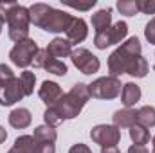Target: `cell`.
Wrapping results in <instances>:
<instances>
[{
	"mask_svg": "<svg viewBox=\"0 0 155 153\" xmlns=\"http://www.w3.org/2000/svg\"><path fill=\"white\" fill-rule=\"evenodd\" d=\"M71 58H72V63L76 65L83 74H94L101 67L99 60L92 52H88L87 49H76V50H72Z\"/></svg>",
	"mask_w": 155,
	"mask_h": 153,
	"instance_id": "obj_10",
	"label": "cell"
},
{
	"mask_svg": "<svg viewBox=\"0 0 155 153\" xmlns=\"http://www.w3.org/2000/svg\"><path fill=\"white\" fill-rule=\"evenodd\" d=\"M69 7H74V9H79V11H88V9H92L94 7V4H96V0H88V2H85V4H81V2H65Z\"/></svg>",
	"mask_w": 155,
	"mask_h": 153,
	"instance_id": "obj_28",
	"label": "cell"
},
{
	"mask_svg": "<svg viewBox=\"0 0 155 153\" xmlns=\"http://www.w3.org/2000/svg\"><path fill=\"white\" fill-rule=\"evenodd\" d=\"M110 22H112V11L110 9H101L97 11L94 16H92V27L96 29V34L107 31L110 27Z\"/></svg>",
	"mask_w": 155,
	"mask_h": 153,
	"instance_id": "obj_16",
	"label": "cell"
},
{
	"mask_svg": "<svg viewBox=\"0 0 155 153\" xmlns=\"http://www.w3.org/2000/svg\"><path fill=\"white\" fill-rule=\"evenodd\" d=\"M139 58H141V41L134 36V38L126 40L117 50L110 54V60H108L110 74L114 77L121 76L124 72L128 74Z\"/></svg>",
	"mask_w": 155,
	"mask_h": 153,
	"instance_id": "obj_3",
	"label": "cell"
},
{
	"mask_svg": "<svg viewBox=\"0 0 155 153\" xmlns=\"http://www.w3.org/2000/svg\"><path fill=\"white\" fill-rule=\"evenodd\" d=\"M5 139H7V133H5V130H4V128L0 126V144H2V142H4Z\"/></svg>",
	"mask_w": 155,
	"mask_h": 153,
	"instance_id": "obj_35",
	"label": "cell"
},
{
	"mask_svg": "<svg viewBox=\"0 0 155 153\" xmlns=\"http://www.w3.org/2000/svg\"><path fill=\"white\" fill-rule=\"evenodd\" d=\"M7 24H9V38L15 40L16 43L18 41H24L29 36V24H31V16H29V9L16 4L15 9L11 11L9 18H7Z\"/></svg>",
	"mask_w": 155,
	"mask_h": 153,
	"instance_id": "obj_4",
	"label": "cell"
},
{
	"mask_svg": "<svg viewBox=\"0 0 155 153\" xmlns=\"http://www.w3.org/2000/svg\"><path fill=\"white\" fill-rule=\"evenodd\" d=\"M121 99H123V105L130 108L132 105H135L141 99V88L135 83H126L121 90Z\"/></svg>",
	"mask_w": 155,
	"mask_h": 153,
	"instance_id": "obj_15",
	"label": "cell"
},
{
	"mask_svg": "<svg viewBox=\"0 0 155 153\" xmlns=\"http://www.w3.org/2000/svg\"><path fill=\"white\" fill-rule=\"evenodd\" d=\"M128 153H150V151H148L144 146H137V144H135V146H130Z\"/></svg>",
	"mask_w": 155,
	"mask_h": 153,
	"instance_id": "obj_33",
	"label": "cell"
},
{
	"mask_svg": "<svg viewBox=\"0 0 155 153\" xmlns=\"http://www.w3.org/2000/svg\"><path fill=\"white\" fill-rule=\"evenodd\" d=\"M15 5H16V2H0V22L2 24L7 22V18H9L11 11L15 9Z\"/></svg>",
	"mask_w": 155,
	"mask_h": 153,
	"instance_id": "obj_26",
	"label": "cell"
},
{
	"mask_svg": "<svg viewBox=\"0 0 155 153\" xmlns=\"http://www.w3.org/2000/svg\"><path fill=\"white\" fill-rule=\"evenodd\" d=\"M90 97V92H88V85H83V83H76L72 86V90L65 96H61V99L49 106L43 114V119L47 122V126H58L61 124L65 119H72L76 117L81 108L85 106V103L88 101Z\"/></svg>",
	"mask_w": 155,
	"mask_h": 153,
	"instance_id": "obj_1",
	"label": "cell"
},
{
	"mask_svg": "<svg viewBox=\"0 0 155 153\" xmlns=\"http://www.w3.org/2000/svg\"><path fill=\"white\" fill-rule=\"evenodd\" d=\"M36 52H38V45L35 43V40L27 38V40H24V41H18V43L11 49L9 58H11V61H13L16 67L25 69V67H29V65L33 63Z\"/></svg>",
	"mask_w": 155,
	"mask_h": 153,
	"instance_id": "obj_5",
	"label": "cell"
},
{
	"mask_svg": "<svg viewBox=\"0 0 155 153\" xmlns=\"http://www.w3.org/2000/svg\"><path fill=\"white\" fill-rule=\"evenodd\" d=\"M54 144L52 142H36V153H54Z\"/></svg>",
	"mask_w": 155,
	"mask_h": 153,
	"instance_id": "obj_30",
	"label": "cell"
},
{
	"mask_svg": "<svg viewBox=\"0 0 155 153\" xmlns=\"http://www.w3.org/2000/svg\"><path fill=\"white\" fill-rule=\"evenodd\" d=\"M61 88H60V85H56V83H52V81H43V85H41V88H40V99L47 105V106H52V105H56L60 99H61Z\"/></svg>",
	"mask_w": 155,
	"mask_h": 153,
	"instance_id": "obj_11",
	"label": "cell"
},
{
	"mask_svg": "<svg viewBox=\"0 0 155 153\" xmlns=\"http://www.w3.org/2000/svg\"><path fill=\"white\" fill-rule=\"evenodd\" d=\"M144 36H146V40H148L150 43H155V18H152V20L148 22V25H146V29H144Z\"/></svg>",
	"mask_w": 155,
	"mask_h": 153,
	"instance_id": "obj_29",
	"label": "cell"
},
{
	"mask_svg": "<svg viewBox=\"0 0 155 153\" xmlns=\"http://www.w3.org/2000/svg\"><path fill=\"white\" fill-rule=\"evenodd\" d=\"M69 153H92V151H90L88 146H85V144H74V146L69 150Z\"/></svg>",
	"mask_w": 155,
	"mask_h": 153,
	"instance_id": "obj_32",
	"label": "cell"
},
{
	"mask_svg": "<svg viewBox=\"0 0 155 153\" xmlns=\"http://www.w3.org/2000/svg\"><path fill=\"white\" fill-rule=\"evenodd\" d=\"M90 137L96 144L103 146V148H112L121 141V132L117 126H107V124H99L96 128H92Z\"/></svg>",
	"mask_w": 155,
	"mask_h": 153,
	"instance_id": "obj_8",
	"label": "cell"
},
{
	"mask_svg": "<svg viewBox=\"0 0 155 153\" xmlns=\"http://www.w3.org/2000/svg\"><path fill=\"white\" fill-rule=\"evenodd\" d=\"M47 52L51 58H65V56H71L72 54V43L69 40H63V38H54L49 47H47Z\"/></svg>",
	"mask_w": 155,
	"mask_h": 153,
	"instance_id": "obj_12",
	"label": "cell"
},
{
	"mask_svg": "<svg viewBox=\"0 0 155 153\" xmlns=\"http://www.w3.org/2000/svg\"><path fill=\"white\" fill-rule=\"evenodd\" d=\"M20 81H22V86H24L25 96H31V94L35 92V81H36L35 72H31V70H24L22 76H20Z\"/></svg>",
	"mask_w": 155,
	"mask_h": 153,
	"instance_id": "obj_23",
	"label": "cell"
},
{
	"mask_svg": "<svg viewBox=\"0 0 155 153\" xmlns=\"http://www.w3.org/2000/svg\"><path fill=\"white\" fill-rule=\"evenodd\" d=\"M31 119L33 117H31V112L27 108H16V110H13L9 114V124L13 128L22 130V128H27L31 124Z\"/></svg>",
	"mask_w": 155,
	"mask_h": 153,
	"instance_id": "obj_14",
	"label": "cell"
},
{
	"mask_svg": "<svg viewBox=\"0 0 155 153\" xmlns=\"http://www.w3.org/2000/svg\"><path fill=\"white\" fill-rule=\"evenodd\" d=\"M87 24L83 18H72L71 27L67 29V38L71 43H81L83 40L87 38Z\"/></svg>",
	"mask_w": 155,
	"mask_h": 153,
	"instance_id": "obj_13",
	"label": "cell"
},
{
	"mask_svg": "<svg viewBox=\"0 0 155 153\" xmlns=\"http://www.w3.org/2000/svg\"><path fill=\"white\" fill-rule=\"evenodd\" d=\"M117 9L121 11V15H126V16H134V15L139 13L137 0H119L117 2Z\"/></svg>",
	"mask_w": 155,
	"mask_h": 153,
	"instance_id": "obj_24",
	"label": "cell"
},
{
	"mask_svg": "<svg viewBox=\"0 0 155 153\" xmlns=\"http://www.w3.org/2000/svg\"><path fill=\"white\" fill-rule=\"evenodd\" d=\"M101 153H121V151L117 150L116 146H112V148H103V150H101Z\"/></svg>",
	"mask_w": 155,
	"mask_h": 153,
	"instance_id": "obj_34",
	"label": "cell"
},
{
	"mask_svg": "<svg viewBox=\"0 0 155 153\" xmlns=\"http://www.w3.org/2000/svg\"><path fill=\"white\" fill-rule=\"evenodd\" d=\"M24 96H25V92H24L20 77L18 79L13 77V79H7V81L0 83V105L2 106H9V105L20 101Z\"/></svg>",
	"mask_w": 155,
	"mask_h": 153,
	"instance_id": "obj_9",
	"label": "cell"
},
{
	"mask_svg": "<svg viewBox=\"0 0 155 153\" xmlns=\"http://www.w3.org/2000/svg\"><path fill=\"white\" fill-rule=\"evenodd\" d=\"M43 69L49 70L51 74H56V76H65V74H67V65H65L63 61L56 60V58H49Z\"/></svg>",
	"mask_w": 155,
	"mask_h": 153,
	"instance_id": "obj_22",
	"label": "cell"
},
{
	"mask_svg": "<svg viewBox=\"0 0 155 153\" xmlns=\"http://www.w3.org/2000/svg\"><path fill=\"white\" fill-rule=\"evenodd\" d=\"M130 137H132V141L137 144V146H144L148 141H150V132L144 128V126H141V124H132L130 126Z\"/></svg>",
	"mask_w": 155,
	"mask_h": 153,
	"instance_id": "obj_20",
	"label": "cell"
},
{
	"mask_svg": "<svg viewBox=\"0 0 155 153\" xmlns=\"http://www.w3.org/2000/svg\"><path fill=\"white\" fill-rule=\"evenodd\" d=\"M126 33H128V25H126L124 22H117V24H114L112 27H108L107 31L96 34L94 43H96L97 49H107L108 45L121 43V40L126 36Z\"/></svg>",
	"mask_w": 155,
	"mask_h": 153,
	"instance_id": "obj_7",
	"label": "cell"
},
{
	"mask_svg": "<svg viewBox=\"0 0 155 153\" xmlns=\"http://www.w3.org/2000/svg\"><path fill=\"white\" fill-rule=\"evenodd\" d=\"M9 153H36V141L31 135L18 137L15 141V146L9 150Z\"/></svg>",
	"mask_w": 155,
	"mask_h": 153,
	"instance_id": "obj_17",
	"label": "cell"
},
{
	"mask_svg": "<svg viewBox=\"0 0 155 153\" xmlns=\"http://www.w3.org/2000/svg\"><path fill=\"white\" fill-rule=\"evenodd\" d=\"M13 70L7 67V65H0V83L7 81V79H13Z\"/></svg>",
	"mask_w": 155,
	"mask_h": 153,
	"instance_id": "obj_31",
	"label": "cell"
},
{
	"mask_svg": "<svg viewBox=\"0 0 155 153\" xmlns=\"http://www.w3.org/2000/svg\"><path fill=\"white\" fill-rule=\"evenodd\" d=\"M135 115H137V112L130 110V108L117 110L114 114V126H117V128H130L132 124H135Z\"/></svg>",
	"mask_w": 155,
	"mask_h": 153,
	"instance_id": "obj_18",
	"label": "cell"
},
{
	"mask_svg": "<svg viewBox=\"0 0 155 153\" xmlns=\"http://www.w3.org/2000/svg\"><path fill=\"white\" fill-rule=\"evenodd\" d=\"M152 153H155V137H153V151H152Z\"/></svg>",
	"mask_w": 155,
	"mask_h": 153,
	"instance_id": "obj_36",
	"label": "cell"
},
{
	"mask_svg": "<svg viewBox=\"0 0 155 153\" xmlns=\"http://www.w3.org/2000/svg\"><path fill=\"white\" fill-rule=\"evenodd\" d=\"M137 7L144 15H155V2L153 0H137Z\"/></svg>",
	"mask_w": 155,
	"mask_h": 153,
	"instance_id": "obj_27",
	"label": "cell"
},
{
	"mask_svg": "<svg viewBox=\"0 0 155 153\" xmlns=\"http://www.w3.org/2000/svg\"><path fill=\"white\" fill-rule=\"evenodd\" d=\"M49 58H51V56H49L47 49H38V52H36V56H35V60H33V65H35L36 69H43Z\"/></svg>",
	"mask_w": 155,
	"mask_h": 153,
	"instance_id": "obj_25",
	"label": "cell"
},
{
	"mask_svg": "<svg viewBox=\"0 0 155 153\" xmlns=\"http://www.w3.org/2000/svg\"><path fill=\"white\" fill-rule=\"evenodd\" d=\"M88 92L97 99H114L121 94V81L117 77H99L88 85Z\"/></svg>",
	"mask_w": 155,
	"mask_h": 153,
	"instance_id": "obj_6",
	"label": "cell"
},
{
	"mask_svg": "<svg viewBox=\"0 0 155 153\" xmlns=\"http://www.w3.org/2000/svg\"><path fill=\"white\" fill-rule=\"evenodd\" d=\"M29 16H31V22L43 29V31H49V33H61L71 27L72 24V16L65 11H58L47 4H35L29 7Z\"/></svg>",
	"mask_w": 155,
	"mask_h": 153,
	"instance_id": "obj_2",
	"label": "cell"
},
{
	"mask_svg": "<svg viewBox=\"0 0 155 153\" xmlns=\"http://www.w3.org/2000/svg\"><path fill=\"white\" fill-rule=\"evenodd\" d=\"M135 122L141 124V126H144V128L155 126V108L153 106H143L141 110H137Z\"/></svg>",
	"mask_w": 155,
	"mask_h": 153,
	"instance_id": "obj_19",
	"label": "cell"
},
{
	"mask_svg": "<svg viewBox=\"0 0 155 153\" xmlns=\"http://www.w3.org/2000/svg\"><path fill=\"white\" fill-rule=\"evenodd\" d=\"M0 33H2V22H0Z\"/></svg>",
	"mask_w": 155,
	"mask_h": 153,
	"instance_id": "obj_37",
	"label": "cell"
},
{
	"mask_svg": "<svg viewBox=\"0 0 155 153\" xmlns=\"http://www.w3.org/2000/svg\"><path fill=\"white\" fill-rule=\"evenodd\" d=\"M35 141L36 142H52L56 141V132L51 126H38L35 130Z\"/></svg>",
	"mask_w": 155,
	"mask_h": 153,
	"instance_id": "obj_21",
	"label": "cell"
}]
</instances>
